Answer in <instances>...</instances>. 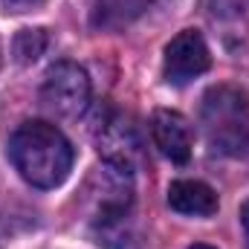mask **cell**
<instances>
[{
    "label": "cell",
    "instance_id": "1",
    "mask_svg": "<svg viewBox=\"0 0 249 249\" xmlns=\"http://www.w3.org/2000/svg\"><path fill=\"white\" fill-rule=\"evenodd\" d=\"M9 157L29 186L55 188L70 177L75 151L55 124L23 122L9 139Z\"/></svg>",
    "mask_w": 249,
    "mask_h": 249
},
{
    "label": "cell",
    "instance_id": "2",
    "mask_svg": "<svg viewBox=\"0 0 249 249\" xmlns=\"http://www.w3.org/2000/svg\"><path fill=\"white\" fill-rule=\"evenodd\" d=\"M200 124L212 151L223 157H249V102L238 87H212L200 102Z\"/></svg>",
    "mask_w": 249,
    "mask_h": 249
},
{
    "label": "cell",
    "instance_id": "3",
    "mask_svg": "<svg viewBox=\"0 0 249 249\" xmlns=\"http://www.w3.org/2000/svg\"><path fill=\"white\" fill-rule=\"evenodd\" d=\"M41 102L50 113L61 119H75L90 105V78L84 67L72 61L53 64L41 84Z\"/></svg>",
    "mask_w": 249,
    "mask_h": 249
},
{
    "label": "cell",
    "instance_id": "4",
    "mask_svg": "<svg viewBox=\"0 0 249 249\" xmlns=\"http://www.w3.org/2000/svg\"><path fill=\"white\" fill-rule=\"evenodd\" d=\"M84 200L90 206V220L110 212L133 209V171L102 160L87 180Z\"/></svg>",
    "mask_w": 249,
    "mask_h": 249
},
{
    "label": "cell",
    "instance_id": "5",
    "mask_svg": "<svg viewBox=\"0 0 249 249\" xmlns=\"http://www.w3.org/2000/svg\"><path fill=\"white\" fill-rule=\"evenodd\" d=\"M209 67H212V53H209V47H206V41L197 29H183L165 47L162 75H165L168 84L183 87L188 81H194L197 75L209 72Z\"/></svg>",
    "mask_w": 249,
    "mask_h": 249
},
{
    "label": "cell",
    "instance_id": "6",
    "mask_svg": "<svg viewBox=\"0 0 249 249\" xmlns=\"http://www.w3.org/2000/svg\"><path fill=\"white\" fill-rule=\"evenodd\" d=\"M96 142H99V154H102L105 162L122 165L127 171H136V162L142 157V139H139L136 124L130 122V116H124L119 110L102 116Z\"/></svg>",
    "mask_w": 249,
    "mask_h": 249
},
{
    "label": "cell",
    "instance_id": "7",
    "mask_svg": "<svg viewBox=\"0 0 249 249\" xmlns=\"http://www.w3.org/2000/svg\"><path fill=\"white\" fill-rule=\"evenodd\" d=\"M151 136L157 142V148L162 151V157H168L171 162L177 165H186L191 160V145H194V136H191V124L183 113L177 110H154L151 116Z\"/></svg>",
    "mask_w": 249,
    "mask_h": 249
},
{
    "label": "cell",
    "instance_id": "8",
    "mask_svg": "<svg viewBox=\"0 0 249 249\" xmlns=\"http://www.w3.org/2000/svg\"><path fill=\"white\" fill-rule=\"evenodd\" d=\"M90 229H93V238L102 249H142L139 226L133 220V209L93 217Z\"/></svg>",
    "mask_w": 249,
    "mask_h": 249
},
{
    "label": "cell",
    "instance_id": "9",
    "mask_svg": "<svg viewBox=\"0 0 249 249\" xmlns=\"http://www.w3.org/2000/svg\"><path fill=\"white\" fill-rule=\"evenodd\" d=\"M168 206L177 214L188 217H212L217 212V194L214 188L200 180H177L168 186Z\"/></svg>",
    "mask_w": 249,
    "mask_h": 249
},
{
    "label": "cell",
    "instance_id": "10",
    "mask_svg": "<svg viewBox=\"0 0 249 249\" xmlns=\"http://www.w3.org/2000/svg\"><path fill=\"white\" fill-rule=\"evenodd\" d=\"M47 44H50V38H47L44 29H23V32H18V38H15V58L20 64L38 61V58L47 53Z\"/></svg>",
    "mask_w": 249,
    "mask_h": 249
},
{
    "label": "cell",
    "instance_id": "11",
    "mask_svg": "<svg viewBox=\"0 0 249 249\" xmlns=\"http://www.w3.org/2000/svg\"><path fill=\"white\" fill-rule=\"evenodd\" d=\"M44 0H0V6L6 9V12H29V9H35V6H41Z\"/></svg>",
    "mask_w": 249,
    "mask_h": 249
},
{
    "label": "cell",
    "instance_id": "12",
    "mask_svg": "<svg viewBox=\"0 0 249 249\" xmlns=\"http://www.w3.org/2000/svg\"><path fill=\"white\" fill-rule=\"evenodd\" d=\"M241 223H244V235H247V249H249V200L241 206Z\"/></svg>",
    "mask_w": 249,
    "mask_h": 249
},
{
    "label": "cell",
    "instance_id": "13",
    "mask_svg": "<svg viewBox=\"0 0 249 249\" xmlns=\"http://www.w3.org/2000/svg\"><path fill=\"white\" fill-rule=\"evenodd\" d=\"M188 249H214V247H209V244H194V247H188Z\"/></svg>",
    "mask_w": 249,
    "mask_h": 249
}]
</instances>
